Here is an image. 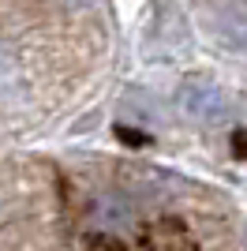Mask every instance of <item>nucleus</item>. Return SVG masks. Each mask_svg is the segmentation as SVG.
<instances>
[{
    "mask_svg": "<svg viewBox=\"0 0 247 251\" xmlns=\"http://www.w3.org/2000/svg\"><path fill=\"white\" fill-rule=\"evenodd\" d=\"M176 105L184 109V116H191L195 124H225L232 116V101L214 79H202V75H191L184 83L176 86Z\"/></svg>",
    "mask_w": 247,
    "mask_h": 251,
    "instance_id": "f257e3e1",
    "label": "nucleus"
},
{
    "mask_svg": "<svg viewBox=\"0 0 247 251\" xmlns=\"http://www.w3.org/2000/svg\"><path fill=\"white\" fill-rule=\"evenodd\" d=\"M214 34L228 49L247 52V8L244 4H221L214 11Z\"/></svg>",
    "mask_w": 247,
    "mask_h": 251,
    "instance_id": "f03ea898",
    "label": "nucleus"
},
{
    "mask_svg": "<svg viewBox=\"0 0 247 251\" xmlns=\"http://www.w3.org/2000/svg\"><path fill=\"white\" fill-rule=\"evenodd\" d=\"M98 225H109V229H124V225H131V206L116 195L98 202Z\"/></svg>",
    "mask_w": 247,
    "mask_h": 251,
    "instance_id": "7ed1b4c3",
    "label": "nucleus"
},
{
    "mask_svg": "<svg viewBox=\"0 0 247 251\" xmlns=\"http://www.w3.org/2000/svg\"><path fill=\"white\" fill-rule=\"evenodd\" d=\"M8 79H15V60H11V52L0 45V86L8 83Z\"/></svg>",
    "mask_w": 247,
    "mask_h": 251,
    "instance_id": "20e7f679",
    "label": "nucleus"
},
{
    "mask_svg": "<svg viewBox=\"0 0 247 251\" xmlns=\"http://www.w3.org/2000/svg\"><path fill=\"white\" fill-rule=\"evenodd\" d=\"M232 154H247V135H232Z\"/></svg>",
    "mask_w": 247,
    "mask_h": 251,
    "instance_id": "39448f33",
    "label": "nucleus"
},
{
    "mask_svg": "<svg viewBox=\"0 0 247 251\" xmlns=\"http://www.w3.org/2000/svg\"><path fill=\"white\" fill-rule=\"evenodd\" d=\"M0 206H4V191H0Z\"/></svg>",
    "mask_w": 247,
    "mask_h": 251,
    "instance_id": "423d86ee",
    "label": "nucleus"
}]
</instances>
